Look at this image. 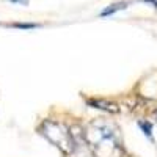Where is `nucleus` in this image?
I'll return each instance as SVG.
<instances>
[{"instance_id":"nucleus-1","label":"nucleus","mask_w":157,"mask_h":157,"mask_svg":"<svg viewBox=\"0 0 157 157\" xmlns=\"http://www.w3.org/2000/svg\"><path fill=\"white\" fill-rule=\"evenodd\" d=\"M83 138L88 143L94 157H121L123 141L118 127L107 121L98 118L91 121L83 132Z\"/></svg>"},{"instance_id":"nucleus-2","label":"nucleus","mask_w":157,"mask_h":157,"mask_svg":"<svg viewBox=\"0 0 157 157\" xmlns=\"http://www.w3.org/2000/svg\"><path fill=\"white\" fill-rule=\"evenodd\" d=\"M41 134H43V137H46L52 145L57 146L64 154H71L75 149V143L71 137L69 129L60 123L44 121L41 124Z\"/></svg>"},{"instance_id":"nucleus-3","label":"nucleus","mask_w":157,"mask_h":157,"mask_svg":"<svg viewBox=\"0 0 157 157\" xmlns=\"http://www.w3.org/2000/svg\"><path fill=\"white\" fill-rule=\"evenodd\" d=\"M123 8H126V3H115V5H110V8L104 10V11L101 13V16H110V14H113V13H116L118 10H123Z\"/></svg>"},{"instance_id":"nucleus-4","label":"nucleus","mask_w":157,"mask_h":157,"mask_svg":"<svg viewBox=\"0 0 157 157\" xmlns=\"http://www.w3.org/2000/svg\"><path fill=\"white\" fill-rule=\"evenodd\" d=\"M138 126L145 130V134H146L148 137H151V124H149V123H143V121H141V123H138Z\"/></svg>"},{"instance_id":"nucleus-5","label":"nucleus","mask_w":157,"mask_h":157,"mask_svg":"<svg viewBox=\"0 0 157 157\" xmlns=\"http://www.w3.org/2000/svg\"><path fill=\"white\" fill-rule=\"evenodd\" d=\"M143 2H148V3H151V5H154L157 8V0H143Z\"/></svg>"},{"instance_id":"nucleus-6","label":"nucleus","mask_w":157,"mask_h":157,"mask_svg":"<svg viewBox=\"0 0 157 157\" xmlns=\"http://www.w3.org/2000/svg\"><path fill=\"white\" fill-rule=\"evenodd\" d=\"M11 2H14V3H27L29 0H11Z\"/></svg>"}]
</instances>
